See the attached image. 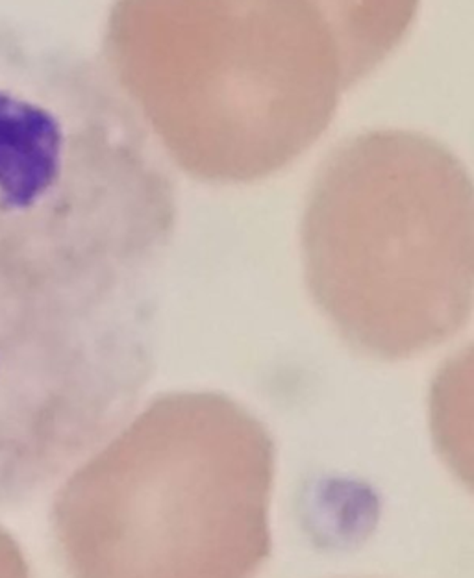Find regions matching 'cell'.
<instances>
[{"mask_svg":"<svg viewBox=\"0 0 474 578\" xmlns=\"http://www.w3.org/2000/svg\"><path fill=\"white\" fill-rule=\"evenodd\" d=\"M176 228L123 89L0 28V481L55 475L134 417Z\"/></svg>","mask_w":474,"mask_h":578,"instance_id":"1","label":"cell"},{"mask_svg":"<svg viewBox=\"0 0 474 578\" xmlns=\"http://www.w3.org/2000/svg\"><path fill=\"white\" fill-rule=\"evenodd\" d=\"M275 471L269 431L236 401L156 399L73 479L80 578H256Z\"/></svg>","mask_w":474,"mask_h":578,"instance_id":"2","label":"cell"}]
</instances>
